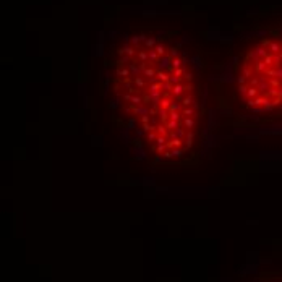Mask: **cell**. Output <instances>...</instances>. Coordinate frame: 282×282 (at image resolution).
I'll list each match as a JSON object with an SVG mask.
<instances>
[{
  "label": "cell",
  "instance_id": "cell-1",
  "mask_svg": "<svg viewBox=\"0 0 282 282\" xmlns=\"http://www.w3.org/2000/svg\"><path fill=\"white\" fill-rule=\"evenodd\" d=\"M110 91L128 130L162 162L191 156L201 140L203 112L196 75L167 39L138 33L112 50Z\"/></svg>",
  "mask_w": 282,
  "mask_h": 282
},
{
  "label": "cell",
  "instance_id": "cell-2",
  "mask_svg": "<svg viewBox=\"0 0 282 282\" xmlns=\"http://www.w3.org/2000/svg\"><path fill=\"white\" fill-rule=\"evenodd\" d=\"M237 94L243 109L269 120H282V34L258 41L242 57Z\"/></svg>",
  "mask_w": 282,
  "mask_h": 282
}]
</instances>
